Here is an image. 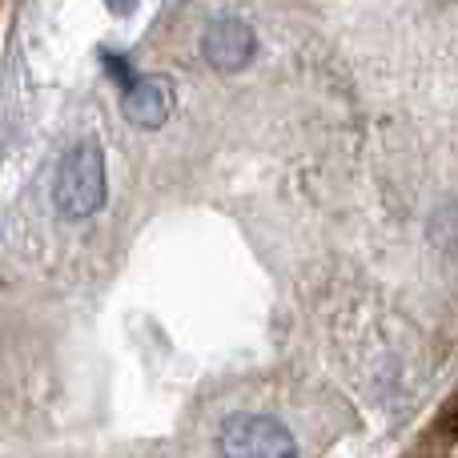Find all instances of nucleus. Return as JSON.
<instances>
[{
  "label": "nucleus",
  "instance_id": "nucleus-1",
  "mask_svg": "<svg viewBox=\"0 0 458 458\" xmlns=\"http://www.w3.org/2000/svg\"><path fill=\"white\" fill-rule=\"evenodd\" d=\"M56 209L72 222L93 217L105 206V153L97 141H85L77 149L64 153L61 169H56Z\"/></svg>",
  "mask_w": 458,
  "mask_h": 458
},
{
  "label": "nucleus",
  "instance_id": "nucleus-2",
  "mask_svg": "<svg viewBox=\"0 0 458 458\" xmlns=\"http://www.w3.org/2000/svg\"><path fill=\"white\" fill-rule=\"evenodd\" d=\"M222 458H298V443L269 414H233L222 427Z\"/></svg>",
  "mask_w": 458,
  "mask_h": 458
},
{
  "label": "nucleus",
  "instance_id": "nucleus-3",
  "mask_svg": "<svg viewBox=\"0 0 458 458\" xmlns=\"http://www.w3.org/2000/svg\"><path fill=\"white\" fill-rule=\"evenodd\" d=\"M253 53H258V37H253V29L245 21H237V16H222V21H214L206 29V37H201V56H206L214 69H245V64L253 61Z\"/></svg>",
  "mask_w": 458,
  "mask_h": 458
},
{
  "label": "nucleus",
  "instance_id": "nucleus-4",
  "mask_svg": "<svg viewBox=\"0 0 458 458\" xmlns=\"http://www.w3.org/2000/svg\"><path fill=\"white\" fill-rule=\"evenodd\" d=\"M121 113L141 129H161L174 113V81L169 77H133V85L121 93Z\"/></svg>",
  "mask_w": 458,
  "mask_h": 458
},
{
  "label": "nucleus",
  "instance_id": "nucleus-5",
  "mask_svg": "<svg viewBox=\"0 0 458 458\" xmlns=\"http://www.w3.org/2000/svg\"><path fill=\"white\" fill-rule=\"evenodd\" d=\"M105 69H109V77L117 81L121 89H129V85H133V72H129V61H125V56L109 53V56H105Z\"/></svg>",
  "mask_w": 458,
  "mask_h": 458
}]
</instances>
